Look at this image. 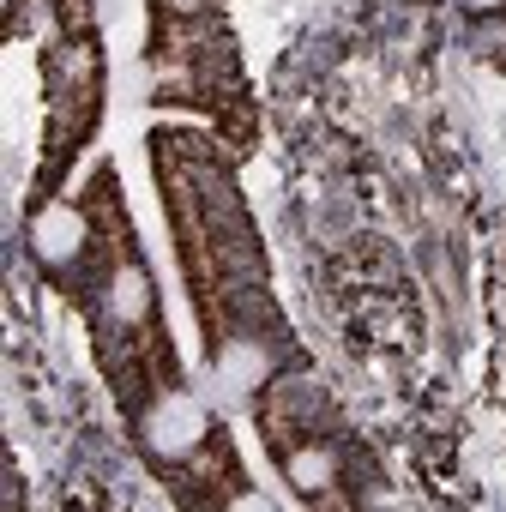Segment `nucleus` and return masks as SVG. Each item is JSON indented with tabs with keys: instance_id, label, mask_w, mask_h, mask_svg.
I'll return each mask as SVG.
<instances>
[{
	"instance_id": "nucleus-4",
	"label": "nucleus",
	"mask_w": 506,
	"mask_h": 512,
	"mask_svg": "<svg viewBox=\"0 0 506 512\" xmlns=\"http://www.w3.org/2000/svg\"><path fill=\"white\" fill-rule=\"evenodd\" d=\"M464 7H470V13H500L506 0H464Z\"/></svg>"
},
{
	"instance_id": "nucleus-5",
	"label": "nucleus",
	"mask_w": 506,
	"mask_h": 512,
	"mask_svg": "<svg viewBox=\"0 0 506 512\" xmlns=\"http://www.w3.org/2000/svg\"><path fill=\"white\" fill-rule=\"evenodd\" d=\"M163 7H169V13H199L205 0H163Z\"/></svg>"
},
{
	"instance_id": "nucleus-1",
	"label": "nucleus",
	"mask_w": 506,
	"mask_h": 512,
	"mask_svg": "<svg viewBox=\"0 0 506 512\" xmlns=\"http://www.w3.org/2000/svg\"><path fill=\"white\" fill-rule=\"evenodd\" d=\"M205 440V410L187 398V392H163L145 416V446L151 458H187L193 446Z\"/></svg>"
},
{
	"instance_id": "nucleus-3",
	"label": "nucleus",
	"mask_w": 506,
	"mask_h": 512,
	"mask_svg": "<svg viewBox=\"0 0 506 512\" xmlns=\"http://www.w3.org/2000/svg\"><path fill=\"white\" fill-rule=\"evenodd\" d=\"M103 308H109L115 326H139V320L151 314V278H145L139 260H121V266L109 272V296H103Z\"/></svg>"
},
{
	"instance_id": "nucleus-2",
	"label": "nucleus",
	"mask_w": 506,
	"mask_h": 512,
	"mask_svg": "<svg viewBox=\"0 0 506 512\" xmlns=\"http://www.w3.org/2000/svg\"><path fill=\"white\" fill-rule=\"evenodd\" d=\"M31 247H37L43 266L79 260V247H85V217H79V205H49V211L31 223Z\"/></svg>"
}]
</instances>
